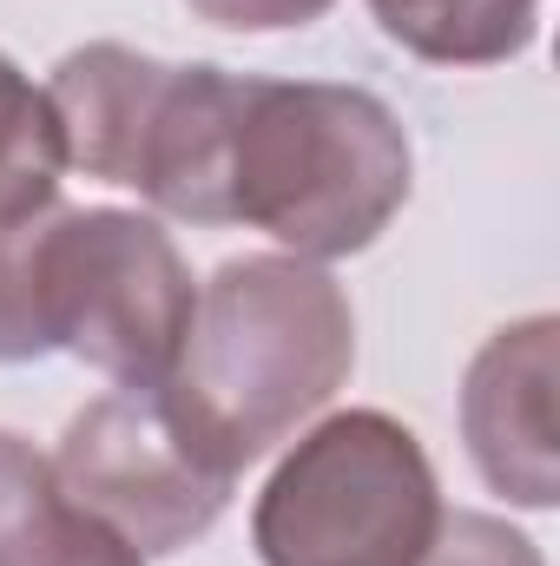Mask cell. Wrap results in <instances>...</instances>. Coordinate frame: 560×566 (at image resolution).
<instances>
[{"label": "cell", "mask_w": 560, "mask_h": 566, "mask_svg": "<svg viewBox=\"0 0 560 566\" xmlns=\"http://www.w3.org/2000/svg\"><path fill=\"white\" fill-rule=\"evenodd\" d=\"M356 363L343 290L303 258H238L191 296L158 402L205 468L238 481L310 422Z\"/></svg>", "instance_id": "obj_1"}, {"label": "cell", "mask_w": 560, "mask_h": 566, "mask_svg": "<svg viewBox=\"0 0 560 566\" xmlns=\"http://www.w3.org/2000/svg\"><path fill=\"white\" fill-rule=\"evenodd\" d=\"M409 198V139L363 86L245 80L225 211L283 251L350 258L383 238Z\"/></svg>", "instance_id": "obj_2"}, {"label": "cell", "mask_w": 560, "mask_h": 566, "mask_svg": "<svg viewBox=\"0 0 560 566\" xmlns=\"http://www.w3.org/2000/svg\"><path fill=\"white\" fill-rule=\"evenodd\" d=\"M191 296L178 244L139 211H46L13 244L20 356L66 349L113 376V389H158L172 376Z\"/></svg>", "instance_id": "obj_3"}, {"label": "cell", "mask_w": 560, "mask_h": 566, "mask_svg": "<svg viewBox=\"0 0 560 566\" xmlns=\"http://www.w3.org/2000/svg\"><path fill=\"white\" fill-rule=\"evenodd\" d=\"M422 441L383 409L310 428L251 514L265 566H416L442 527Z\"/></svg>", "instance_id": "obj_4"}, {"label": "cell", "mask_w": 560, "mask_h": 566, "mask_svg": "<svg viewBox=\"0 0 560 566\" xmlns=\"http://www.w3.org/2000/svg\"><path fill=\"white\" fill-rule=\"evenodd\" d=\"M53 481L139 560L178 554L198 534H211V521L238 488L191 454L158 389H113L86 416H73L53 454Z\"/></svg>", "instance_id": "obj_5"}, {"label": "cell", "mask_w": 560, "mask_h": 566, "mask_svg": "<svg viewBox=\"0 0 560 566\" xmlns=\"http://www.w3.org/2000/svg\"><path fill=\"white\" fill-rule=\"evenodd\" d=\"M462 428L488 488H501L521 507L554 501V323L548 316L501 329L475 356Z\"/></svg>", "instance_id": "obj_6"}, {"label": "cell", "mask_w": 560, "mask_h": 566, "mask_svg": "<svg viewBox=\"0 0 560 566\" xmlns=\"http://www.w3.org/2000/svg\"><path fill=\"white\" fill-rule=\"evenodd\" d=\"M245 80L225 66H165L145 106L126 191L158 205L165 218L231 224L225 178H231V133H238Z\"/></svg>", "instance_id": "obj_7"}, {"label": "cell", "mask_w": 560, "mask_h": 566, "mask_svg": "<svg viewBox=\"0 0 560 566\" xmlns=\"http://www.w3.org/2000/svg\"><path fill=\"white\" fill-rule=\"evenodd\" d=\"M0 566H145L120 534L73 507L20 434H0Z\"/></svg>", "instance_id": "obj_8"}, {"label": "cell", "mask_w": 560, "mask_h": 566, "mask_svg": "<svg viewBox=\"0 0 560 566\" xmlns=\"http://www.w3.org/2000/svg\"><path fill=\"white\" fill-rule=\"evenodd\" d=\"M383 33L435 66H495L535 40L541 0H370Z\"/></svg>", "instance_id": "obj_9"}, {"label": "cell", "mask_w": 560, "mask_h": 566, "mask_svg": "<svg viewBox=\"0 0 560 566\" xmlns=\"http://www.w3.org/2000/svg\"><path fill=\"white\" fill-rule=\"evenodd\" d=\"M60 171H66V139L46 86H33L0 53V231L46 218L60 198Z\"/></svg>", "instance_id": "obj_10"}, {"label": "cell", "mask_w": 560, "mask_h": 566, "mask_svg": "<svg viewBox=\"0 0 560 566\" xmlns=\"http://www.w3.org/2000/svg\"><path fill=\"white\" fill-rule=\"evenodd\" d=\"M416 566H541L535 541H521L508 521L488 514H442L435 541Z\"/></svg>", "instance_id": "obj_11"}, {"label": "cell", "mask_w": 560, "mask_h": 566, "mask_svg": "<svg viewBox=\"0 0 560 566\" xmlns=\"http://www.w3.org/2000/svg\"><path fill=\"white\" fill-rule=\"evenodd\" d=\"M211 27H238V33H278V27H303L317 20L330 0H191Z\"/></svg>", "instance_id": "obj_12"}]
</instances>
